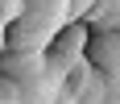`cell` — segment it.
I'll return each mask as SVG.
<instances>
[{
  "label": "cell",
  "mask_w": 120,
  "mask_h": 104,
  "mask_svg": "<svg viewBox=\"0 0 120 104\" xmlns=\"http://www.w3.org/2000/svg\"><path fill=\"white\" fill-rule=\"evenodd\" d=\"M99 104H120V83H112V87H108V96H104Z\"/></svg>",
  "instance_id": "cell-2"
},
{
  "label": "cell",
  "mask_w": 120,
  "mask_h": 104,
  "mask_svg": "<svg viewBox=\"0 0 120 104\" xmlns=\"http://www.w3.org/2000/svg\"><path fill=\"white\" fill-rule=\"evenodd\" d=\"M87 33H91V29H87L83 21H66V25L58 29V33L50 37V46L41 50V54H46V62H50L54 71H58V75H66L71 67H79V62H83Z\"/></svg>",
  "instance_id": "cell-1"
}]
</instances>
